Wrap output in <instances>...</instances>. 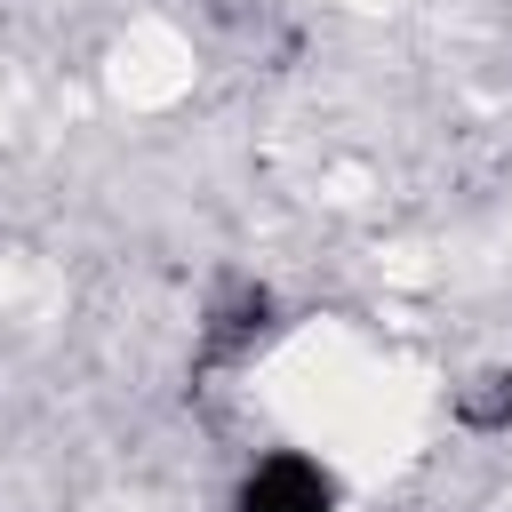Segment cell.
<instances>
[{"label":"cell","mask_w":512,"mask_h":512,"mask_svg":"<svg viewBox=\"0 0 512 512\" xmlns=\"http://www.w3.org/2000/svg\"><path fill=\"white\" fill-rule=\"evenodd\" d=\"M264 328H272V296L240 280V288H224V296H216V312H208V328H200V360H208V368H224V360L256 352V344H264Z\"/></svg>","instance_id":"7a4b0ae2"},{"label":"cell","mask_w":512,"mask_h":512,"mask_svg":"<svg viewBox=\"0 0 512 512\" xmlns=\"http://www.w3.org/2000/svg\"><path fill=\"white\" fill-rule=\"evenodd\" d=\"M456 424L464 432H504L512 424V376L496 368V376H472L464 392H456Z\"/></svg>","instance_id":"3957f363"},{"label":"cell","mask_w":512,"mask_h":512,"mask_svg":"<svg viewBox=\"0 0 512 512\" xmlns=\"http://www.w3.org/2000/svg\"><path fill=\"white\" fill-rule=\"evenodd\" d=\"M240 512H336V488H328V472L312 456L280 448L240 480Z\"/></svg>","instance_id":"6da1fadb"}]
</instances>
